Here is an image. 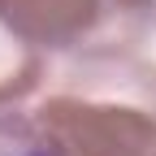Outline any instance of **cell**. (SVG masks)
<instances>
[{"instance_id":"1","label":"cell","mask_w":156,"mask_h":156,"mask_svg":"<svg viewBox=\"0 0 156 156\" xmlns=\"http://www.w3.org/2000/svg\"><path fill=\"white\" fill-rule=\"evenodd\" d=\"M35 156H44V152H35Z\"/></svg>"}]
</instances>
